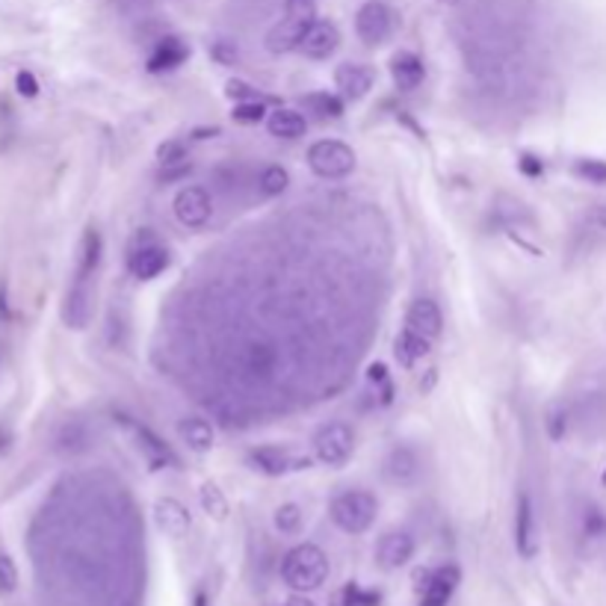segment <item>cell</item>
Segmentation results:
<instances>
[{
    "label": "cell",
    "mask_w": 606,
    "mask_h": 606,
    "mask_svg": "<svg viewBox=\"0 0 606 606\" xmlns=\"http://www.w3.org/2000/svg\"><path fill=\"white\" fill-rule=\"evenodd\" d=\"M302 104H305L308 113H314L317 118H340L344 116V101H340L337 95H328V92L308 95Z\"/></svg>",
    "instance_id": "obj_26"
},
{
    "label": "cell",
    "mask_w": 606,
    "mask_h": 606,
    "mask_svg": "<svg viewBox=\"0 0 606 606\" xmlns=\"http://www.w3.org/2000/svg\"><path fill=\"white\" fill-rule=\"evenodd\" d=\"M284 606H314V603L308 601V598H293V601H288V603H284Z\"/></svg>",
    "instance_id": "obj_42"
},
{
    "label": "cell",
    "mask_w": 606,
    "mask_h": 606,
    "mask_svg": "<svg viewBox=\"0 0 606 606\" xmlns=\"http://www.w3.org/2000/svg\"><path fill=\"white\" fill-rule=\"evenodd\" d=\"M15 90H18V95H24V98H36L39 95V80L30 71H18Z\"/></svg>",
    "instance_id": "obj_39"
},
{
    "label": "cell",
    "mask_w": 606,
    "mask_h": 606,
    "mask_svg": "<svg viewBox=\"0 0 606 606\" xmlns=\"http://www.w3.org/2000/svg\"><path fill=\"white\" fill-rule=\"evenodd\" d=\"M355 163H358L355 151L340 139H319L308 148V166H311L317 178L326 181L346 178V175L355 172Z\"/></svg>",
    "instance_id": "obj_4"
},
{
    "label": "cell",
    "mask_w": 606,
    "mask_h": 606,
    "mask_svg": "<svg viewBox=\"0 0 606 606\" xmlns=\"http://www.w3.org/2000/svg\"><path fill=\"white\" fill-rule=\"evenodd\" d=\"M281 577L293 592H314L328 577V559L317 544H296L281 562Z\"/></svg>",
    "instance_id": "obj_1"
},
{
    "label": "cell",
    "mask_w": 606,
    "mask_h": 606,
    "mask_svg": "<svg viewBox=\"0 0 606 606\" xmlns=\"http://www.w3.org/2000/svg\"><path fill=\"white\" fill-rule=\"evenodd\" d=\"M101 251L104 242L101 234L95 228H86V234L80 240V255H77V279H95L98 267H101Z\"/></svg>",
    "instance_id": "obj_24"
},
{
    "label": "cell",
    "mask_w": 606,
    "mask_h": 606,
    "mask_svg": "<svg viewBox=\"0 0 606 606\" xmlns=\"http://www.w3.org/2000/svg\"><path fill=\"white\" fill-rule=\"evenodd\" d=\"M267 130L279 139H299L308 130V118L299 113V109L279 107L267 116Z\"/></svg>",
    "instance_id": "obj_21"
},
{
    "label": "cell",
    "mask_w": 606,
    "mask_h": 606,
    "mask_svg": "<svg viewBox=\"0 0 606 606\" xmlns=\"http://www.w3.org/2000/svg\"><path fill=\"white\" fill-rule=\"evenodd\" d=\"M317 21V4L314 0H288L284 4V18L267 33V51L281 57L302 45L308 27Z\"/></svg>",
    "instance_id": "obj_2"
},
{
    "label": "cell",
    "mask_w": 606,
    "mask_h": 606,
    "mask_svg": "<svg viewBox=\"0 0 606 606\" xmlns=\"http://www.w3.org/2000/svg\"><path fill=\"white\" fill-rule=\"evenodd\" d=\"M440 326H444V317H440V308L435 299H414L405 311V328L423 335L429 340H435L440 335Z\"/></svg>",
    "instance_id": "obj_14"
},
{
    "label": "cell",
    "mask_w": 606,
    "mask_h": 606,
    "mask_svg": "<svg viewBox=\"0 0 606 606\" xmlns=\"http://www.w3.org/2000/svg\"><path fill=\"white\" fill-rule=\"evenodd\" d=\"M169 263H172L169 249H163L160 242H154V240L139 242V246L130 249V255H128V270L139 281L157 279L160 272L169 270Z\"/></svg>",
    "instance_id": "obj_8"
},
{
    "label": "cell",
    "mask_w": 606,
    "mask_h": 606,
    "mask_svg": "<svg viewBox=\"0 0 606 606\" xmlns=\"http://www.w3.org/2000/svg\"><path fill=\"white\" fill-rule=\"evenodd\" d=\"M157 160L160 163H178V160H186V148L181 142H163L157 148Z\"/></svg>",
    "instance_id": "obj_38"
},
{
    "label": "cell",
    "mask_w": 606,
    "mask_h": 606,
    "mask_svg": "<svg viewBox=\"0 0 606 606\" xmlns=\"http://www.w3.org/2000/svg\"><path fill=\"white\" fill-rule=\"evenodd\" d=\"M154 521L166 535L172 538H184L190 533V512L184 509V503H178L175 497H163L154 503Z\"/></svg>",
    "instance_id": "obj_19"
},
{
    "label": "cell",
    "mask_w": 606,
    "mask_h": 606,
    "mask_svg": "<svg viewBox=\"0 0 606 606\" xmlns=\"http://www.w3.org/2000/svg\"><path fill=\"white\" fill-rule=\"evenodd\" d=\"M574 175H580V178L589 184H606V160H592V157L577 160Z\"/></svg>",
    "instance_id": "obj_30"
},
{
    "label": "cell",
    "mask_w": 606,
    "mask_h": 606,
    "mask_svg": "<svg viewBox=\"0 0 606 606\" xmlns=\"http://www.w3.org/2000/svg\"><path fill=\"white\" fill-rule=\"evenodd\" d=\"M172 211H175V216H178V223L184 228H193V231L204 228L213 216L211 193H207L204 186H184V190L175 195Z\"/></svg>",
    "instance_id": "obj_7"
},
{
    "label": "cell",
    "mask_w": 606,
    "mask_h": 606,
    "mask_svg": "<svg viewBox=\"0 0 606 606\" xmlns=\"http://www.w3.org/2000/svg\"><path fill=\"white\" fill-rule=\"evenodd\" d=\"M198 497H202V509L211 515V517H216V521H223V517L228 515V500H225V494L216 488L213 482H204L202 485V491H198Z\"/></svg>",
    "instance_id": "obj_28"
},
{
    "label": "cell",
    "mask_w": 606,
    "mask_h": 606,
    "mask_svg": "<svg viewBox=\"0 0 606 606\" xmlns=\"http://www.w3.org/2000/svg\"><path fill=\"white\" fill-rule=\"evenodd\" d=\"M18 589V568L13 556L0 554V594H13Z\"/></svg>",
    "instance_id": "obj_34"
},
{
    "label": "cell",
    "mask_w": 606,
    "mask_h": 606,
    "mask_svg": "<svg viewBox=\"0 0 606 606\" xmlns=\"http://www.w3.org/2000/svg\"><path fill=\"white\" fill-rule=\"evenodd\" d=\"M225 90H228L231 98H240V101H246V98H249V101H255V98H258L255 92H251L249 83H240V80H228Z\"/></svg>",
    "instance_id": "obj_40"
},
{
    "label": "cell",
    "mask_w": 606,
    "mask_h": 606,
    "mask_svg": "<svg viewBox=\"0 0 606 606\" xmlns=\"http://www.w3.org/2000/svg\"><path fill=\"white\" fill-rule=\"evenodd\" d=\"M384 477L393 485H412L421 479V456L412 447H393L384 459Z\"/></svg>",
    "instance_id": "obj_17"
},
{
    "label": "cell",
    "mask_w": 606,
    "mask_h": 606,
    "mask_svg": "<svg viewBox=\"0 0 606 606\" xmlns=\"http://www.w3.org/2000/svg\"><path fill=\"white\" fill-rule=\"evenodd\" d=\"M335 86L340 90V95L349 98V101H361V98L373 90V69H370V65H361V62L337 65Z\"/></svg>",
    "instance_id": "obj_15"
},
{
    "label": "cell",
    "mask_w": 606,
    "mask_h": 606,
    "mask_svg": "<svg viewBox=\"0 0 606 606\" xmlns=\"http://www.w3.org/2000/svg\"><path fill=\"white\" fill-rule=\"evenodd\" d=\"M376 512H379V503L370 491H344L328 506V515H332L335 526H340V530L352 535L367 533L373 521H376Z\"/></svg>",
    "instance_id": "obj_3"
},
{
    "label": "cell",
    "mask_w": 606,
    "mask_h": 606,
    "mask_svg": "<svg viewBox=\"0 0 606 606\" xmlns=\"http://www.w3.org/2000/svg\"><path fill=\"white\" fill-rule=\"evenodd\" d=\"M299 524H302V512H299V506L296 503L281 506V509L275 512V526H279L281 533H296L299 530Z\"/></svg>",
    "instance_id": "obj_32"
},
{
    "label": "cell",
    "mask_w": 606,
    "mask_h": 606,
    "mask_svg": "<svg viewBox=\"0 0 606 606\" xmlns=\"http://www.w3.org/2000/svg\"><path fill=\"white\" fill-rule=\"evenodd\" d=\"M582 231L598 240H606V204H594L582 219Z\"/></svg>",
    "instance_id": "obj_31"
},
{
    "label": "cell",
    "mask_w": 606,
    "mask_h": 606,
    "mask_svg": "<svg viewBox=\"0 0 606 606\" xmlns=\"http://www.w3.org/2000/svg\"><path fill=\"white\" fill-rule=\"evenodd\" d=\"M582 526H586L589 538H603L606 535V515H603V509H598V506H589L586 517H582Z\"/></svg>",
    "instance_id": "obj_36"
},
{
    "label": "cell",
    "mask_w": 606,
    "mask_h": 606,
    "mask_svg": "<svg viewBox=\"0 0 606 606\" xmlns=\"http://www.w3.org/2000/svg\"><path fill=\"white\" fill-rule=\"evenodd\" d=\"M263 104H258V101H240L237 107H234V121H240V125H258V121H263Z\"/></svg>",
    "instance_id": "obj_35"
},
{
    "label": "cell",
    "mask_w": 606,
    "mask_h": 606,
    "mask_svg": "<svg viewBox=\"0 0 606 606\" xmlns=\"http://www.w3.org/2000/svg\"><path fill=\"white\" fill-rule=\"evenodd\" d=\"M125 426L130 429V435H134V440H137V450H139L142 456H146V461H148L154 470H160V468H178V456H175L172 450H169V444H163V440L154 435L148 426L134 423V421H125Z\"/></svg>",
    "instance_id": "obj_9"
},
{
    "label": "cell",
    "mask_w": 606,
    "mask_h": 606,
    "mask_svg": "<svg viewBox=\"0 0 606 606\" xmlns=\"http://www.w3.org/2000/svg\"><path fill=\"white\" fill-rule=\"evenodd\" d=\"M412 556H414V538H412L409 533H402V530L382 535V542H379V547H376L379 565H382V568H388V571L402 568Z\"/></svg>",
    "instance_id": "obj_18"
},
{
    "label": "cell",
    "mask_w": 606,
    "mask_h": 606,
    "mask_svg": "<svg viewBox=\"0 0 606 606\" xmlns=\"http://www.w3.org/2000/svg\"><path fill=\"white\" fill-rule=\"evenodd\" d=\"M190 160H178V163H163V172H160V181H181L190 175Z\"/></svg>",
    "instance_id": "obj_37"
},
{
    "label": "cell",
    "mask_w": 606,
    "mask_h": 606,
    "mask_svg": "<svg viewBox=\"0 0 606 606\" xmlns=\"http://www.w3.org/2000/svg\"><path fill=\"white\" fill-rule=\"evenodd\" d=\"M440 4H447V6H453V4H461V0H440Z\"/></svg>",
    "instance_id": "obj_44"
},
{
    "label": "cell",
    "mask_w": 606,
    "mask_h": 606,
    "mask_svg": "<svg viewBox=\"0 0 606 606\" xmlns=\"http://www.w3.org/2000/svg\"><path fill=\"white\" fill-rule=\"evenodd\" d=\"M396 15L384 0H367L355 15V33L367 48H379L393 36Z\"/></svg>",
    "instance_id": "obj_6"
},
{
    "label": "cell",
    "mask_w": 606,
    "mask_h": 606,
    "mask_svg": "<svg viewBox=\"0 0 606 606\" xmlns=\"http://www.w3.org/2000/svg\"><path fill=\"white\" fill-rule=\"evenodd\" d=\"M53 447L60 450V453H80L86 450V432L80 423H65L57 438H53Z\"/></svg>",
    "instance_id": "obj_27"
},
{
    "label": "cell",
    "mask_w": 606,
    "mask_h": 606,
    "mask_svg": "<svg viewBox=\"0 0 606 606\" xmlns=\"http://www.w3.org/2000/svg\"><path fill=\"white\" fill-rule=\"evenodd\" d=\"M391 77H393V86L400 92H414L421 90L423 77H426V69H423V60L417 57L412 51H400L391 57Z\"/></svg>",
    "instance_id": "obj_16"
},
{
    "label": "cell",
    "mask_w": 606,
    "mask_h": 606,
    "mask_svg": "<svg viewBox=\"0 0 606 606\" xmlns=\"http://www.w3.org/2000/svg\"><path fill=\"white\" fill-rule=\"evenodd\" d=\"M181 438L186 440V447L195 450V453H211L213 450V426L204 421V417H184L181 426H178Z\"/></svg>",
    "instance_id": "obj_25"
},
{
    "label": "cell",
    "mask_w": 606,
    "mask_h": 606,
    "mask_svg": "<svg viewBox=\"0 0 606 606\" xmlns=\"http://www.w3.org/2000/svg\"><path fill=\"white\" fill-rule=\"evenodd\" d=\"M195 606H207V594H204V592H198V594H195Z\"/></svg>",
    "instance_id": "obj_43"
},
{
    "label": "cell",
    "mask_w": 606,
    "mask_h": 606,
    "mask_svg": "<svg viewBox=\"0 0 606 606\" xmlns=\"http://www.w3.org/2000/svg\"><path fill=\"white\" fill-rule=\"evenodd\" d=\"M603 485H606V473H603Z\"/></svg>",
    "instance_id": "obj_45"
},
{
    "label": "cell",
    "mask_w": 606,
    "mask_h": 606,
    "mask_svg": "<svg viewBox=\"0 0 606 606\" xmlns=\"http://www.w3.org/2000/svg\"><path fill=\"white\" fill-rule=\"evenodd\" d=\"M92 281L95 279H77L74 275V284L69 296H65V308H62L65 323L71 328H86V323L92 319Z\"/></svg>",
    "instance_id": "obj_13"
},
{
    "label": "cell",
    "mask_w": 606,
    "mask_h": 606,
    "mask_svg": "<svg viewBox=\"0 0 606 606\" xmlns=\"http://www.w3.org/2000/svg\"><path fill=\"white\" fill-rule=\"evenodd\" d=\"M515 547H517V554H521L524 559H533L535 547H538L535 506H533V497L526 491L521 494V497H517V506H515Z\"/></svg>",
    "instance_id": "obj_10"
},
{
    "label": "cell",
    "mask_w": 606,
    "mask_h": 606,
    "mask_svg": "<svg viewBox=\"0 0 606 606\" xmlns=\"http://www.w3.org/2000/svg\"><path fill=\"white\" fill-rule=\"evenodd\" d=\"M186 57H190V48H186L181 39L166 36V39H160V45L154 48V53L148 57V71L151 74L172 71V69H178Z\"/></svg>",
    "instance_id": "obj_22"
},
{
    "label": "cell",
    "mask_w": 606,
    "mask_h": 606,
    "mask_svg": "<svg viewBox=\"0 0 606 606\" xmlns=\"http://www.w3.org/2000/svg\"><path fill=\"white\" fill-rule=\"evenodd\" d=\"M429 349H432V340L412 332V328H402L400 337H396V344H393V355L402 367H414L417 361L429 355Z\"/></svg>",
    "instance_id": "obj_23"
},
{
    "label": "cell",
    "mask_w": 606,
    "mask_h": 606,
    "mask_svg": "<svg viewBox=\"0 0 606 606\" xmlns=\"http://www.w3.org/2000/svg\"><path fill=\"white\" fill-rule=\"evenodd\" d=\"M352 450H355V438H352V429L346 423L332 421L314 432V453L328 468H344L352 459Z\"/></svg>",
    "instance_id": "obj_5"
},
{
    "label": "cell",
    "mask_w": 606,
    "mask_h": 606,
    "mask_svg": "<svg viewBox=\"0 0 606 606\" xmlns=\"http://www.w3.org/2000/svg\"><path fill=\"white\" fill-rule=\"evenodd\" d=\"M249 465L258 473H263V477H284V473H290V470L308 468L311 461L293 459L288 450H281V447H258L249 453Z\"/></svg>",
    "instance_id": "obj_11"
},
{
    "label": "cell",
    "mask_w": 606,
    "mask_h": 606,
    "mask_svg": "<svg viewBox=\"0 0 606 606\" xmlns=\"http://www.w3.org/2000/svg\"><path fill=\"white\" fill-rule=\"evenodd\" d=\"M337 48H340V30L332 21H314L299 45L308 60H328Z\"/></svg>",
    "instance_id": "obj_12"
},
{
    "label": "cell",
    "mask_w": 606,
    "mask_h": 606,
    "mask_svg": "<svg viewBox=\"0 0 606 606\" xmlns=\"http://www.w3.org/2000/svg\"><path fill=\"white\" fill-rule=\"evenodd\" d=\"M258 184H260V193L263 195H281L284 190H288L290 175H288V169H281V166H267V169L260 172Z\"/></svg>",
    "instance_id": "obj_29"
},
{
    "label": "cell",
    "mask_w": 606,
    "mask_h": 606,
    "mask_svg": "<svg viewBox=\"0 0 606 606\" xmlns=\"http://www.w3.org/2000/svg\"><path fill=\"white\" fill-rule=\"evenodd\" d=\"M517 166H521V172H524V175H530V178H535V175H542V172H544L542 160L530 157V154H524V157L517 160Z\"/></svg>",
    "instance_id": "obj_41"
},
{
    "label": "cell",
    "mask_w": 606,
    "mask_h": 606,
    "mask_svg": "<svg viewBox=\"0 0 606 606\" xmlns=\"http://www.w3.org/2000/svg\"><path fill=\"white\" fill-rule=\"evenodd\" d=\"M547 435L554 438V440H562L565 438V432H568V412H565V405H554V409L547 412Z\"/></svg>",
    "instance_id": "obj_33"
},
{
    "label": "cell",
    "mask_w": 606,
    "mask_h": 606,
    "mask_svg": "<svg viewBox=\"0 0 606 606\" xmlns=\"http://www.w3.org/2000/svg\"><path fill=\"white\" fill-rule=\"evenodd\" d=\"M456 586H459V568L456 565H447V568L435 571V574L429 577L426 589H423L421 606H447L450 598H453Z\"/></svg>",
    "instance_id": "obj_20"
}]
</instances>
